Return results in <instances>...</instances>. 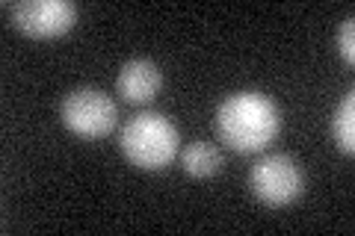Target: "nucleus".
<instances>
[{"label":"nucleus","instance_id":"obj_1","mask_svg":"<svg viewBox=\"0 0 355 236\" xmlns=\"http://www.w3.org/2000/svg\"><path fill=\"white\" fill-rule=\"evenodd\" d=\"M282 130V112L263 92H234L216 107L219 139L240 154L263 151Z\"/></svg>","mask_w":355,"mask_h":236},{"label":"nucleus","instance_id":"obj_2","mask_svg":"<svg viewBox=\"0 0 355 236\" xmlns=\"http://www.w3.org/2000/svg\"><path fill=\"white\" fill-rule=\"evenodd\" d=\"M181 133L163 112H139L119 133L121 154L146 172H160L178 156Z\"/></svg>","mask_w":355,"mask_h":236},{"label":"nucleus","instance_id":"obj_3","mask_svg":"<svg viewBox=\"0 0 355 236\" xmlns=\"http://www.w3.org/2000/svg\"><path fill=\"white\" fill-rule=\"evenodd\" d=\"M252 195L266 207H287L305 192V174L291 154H263L249 172Z\"/></svg>","mask_w":355,"mask_h":236},{"label":"nucleus","instance_id":"obj_4","mask_svg":"<svg viewBox=\"0 0 355 236\" xmlns=\"http://www.w3.org/2000/svg\"><path fill=\"white\" fill-rule=\"evenodd\" d=\"M60 118L74 136L101 139L116 127L119 107L101 89H71L60 104Z\"/></svg>","mask_w":355,"mask_h":236},{"label":"nucleus","instance_id":"obj_5","mask_svg":"<svg viewBox=\"0 0 355 236\" xmlns=\"http://www.w3.org/2000/svg\"><path fill=\"white\" fill-rule=\"evenodd\" d=\"M77 12L71 0H21L9 6V21L30 39H57L77 24Z\"/></svg>","mask_w":355,"mask_h":236},{"label":"nucleus","instance_id":"obj_6","mask_svg":"<svg viewBox=\"0 0 355 236\" xmlns=\"http://www.w3.org/2000/svg\"><path fill=\"white\" fill-rule=\"evenodd\" d=\"M160 89H163L160 65L146 60V56L128 60L116 77V92L125 98L128 104H151Z\"/></svg>","mask_w":355,"mask_h":236},{"label":"nucleus","instance_id":"obj_7","mask_svg":"<svg viewBox=\"0 0 355 236\" xmlns=\"http://www.w3.org/2000/svg\"><path fill=\"white\" fill-rule=\"evenodd\" d=\"M181 168L190 177H214L222 168V154L210 142H190L181 148Z\"/></svg>","mask_w":355,"mask_h":236},{"label":"nucleus","instance_id":"obj_8","mask_svg":"<svg viewBox=\"0 0 355 236\" xmlns=\"http://www.w3.org/2000/svg\"><path fill=\"white\" fill-rule=\"evenodd\" d=\"M331 136L343 154L355 151V92L347 89V95L340 98V104L331 112Z\"/></svg>","mask_w":355,"mask_h":236},{"label":"nucleus","instance_id":"obj_9","mask_svg":"<svg viewBox=\"0 0 355 236\" xmlns=\"http://www.w3.org/2000/svg\"><path fill=\"white\" fill-rule=\"evenodd\" d=\"M338 51L347 65L355 62V18L352 15L343 18V24L338 27Z\"/></svg>","mask_w":355,"mask_h":236}]
</instances>
